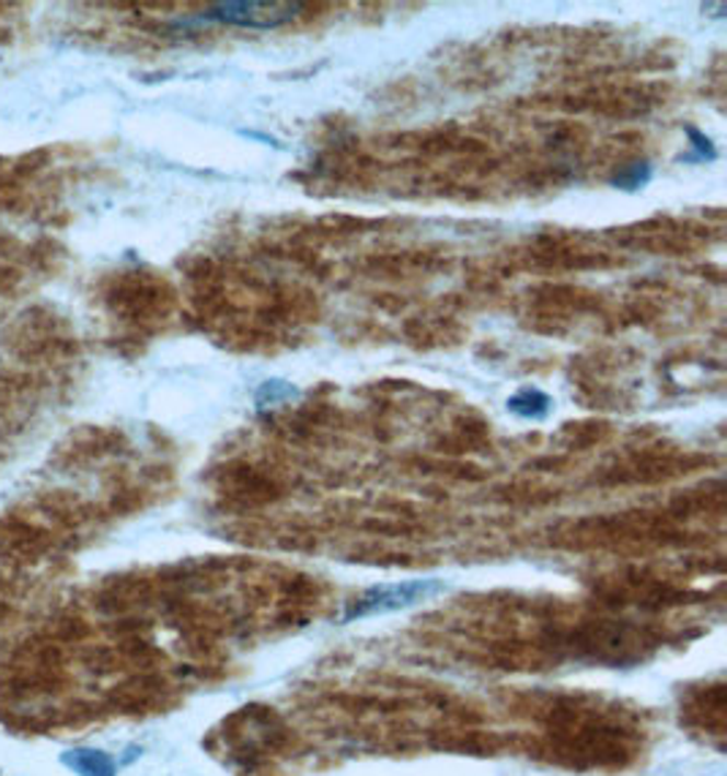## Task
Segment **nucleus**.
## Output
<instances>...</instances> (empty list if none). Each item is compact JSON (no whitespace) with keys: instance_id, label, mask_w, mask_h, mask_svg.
<instances>
[{"instance_id":"5","label":"nucleus","mask_w":727,"mask_h":776,"mask_svg":"<svg viewBox=\"0 0 727 776\" xmlns=\"http://www.w3.org/2000/svg\"><path fill=\"white\" fill-rule=\"evenodd\" d=\"M651 164H648V161H635V164L622 166V170L611 177V186L622 188V192H641V188H646L648 183H651Z\"/></svg>"},{"instance_id":"3","label":"nucleus","mask_w":727,"mask_h":776,"mask_svg":"<svg viewBox=\"0 0 727 776\" xmlns=\"http://www.w3.org/2000/svg\"><path fill=\"white\" fill-rule=\"evenodd\" d=\"M507 409H510L512 415L523 417V420H545L553 409V401L551 395L542 393V390L523 387L507 401Z\"/></svg>"},{"instance_id":"6","label":"nucleus","mask_w":727,"mask_h":776,"mask_svg":"<svg viewBox=\"0 0 727 776\" xmlns=\"http://www.w3.org/2000/svg\"><path fill=\"white\" fill-rule=\"evenodd\" d=\"M298 395L300 390L295 387V384L281 382V379H270V382H265L256 390V406H259V409H270V406H281L287 404V401H295Z\"/></svg>"},{"instance_id":"4","label":"nucleus","mask_w":727,"mask_h":776,"mask_svg":"<svg viewBox=\"0 0 727 776\" xmlns=\"http://www.w3.org/2000/svg\"><path fill=\"white\" fill-rule=\"evenodd\" d=\"M66 766L80 776H115L117 763L106 752L99 750H74L64 757Z\"/></svg>"},{"instance_id":"7","label":"nucleus","mask_w":727,"mask_h":776,"mask_svg":"<svg viewBox=\"0 0 727 776\" xmlns=\"http://www.w3.org/2000/svg\"><path fill=\"white\" fill-rule=\"evenodd\" d=\"M684 134L690 137L692 144V155H681L679 161H717V144L708 134H703L701 128L695 126H684Z\"/></svg>"},{"instance_id":"2","label":"nucleus","mask_w":727,"mask_h":776,"mask_svg":"<svg viewBox=\"0 0 727 776\" xmlns=\"http://www.w3.org/2000/svg\"><path fill=\"white\" fill-rule=\"evenodd\" d=\"M305 5L298 0H229V3L210 5L203 14V20L221 22V25L256 27V31H270V27L287 25L303 11Z\"/></svg>"},{"instance_id":"1","label":"nucleus","mask_w":727,"mask_h":776,"mask_svg":"<svg viewBox=\"0 0 727 776\" xmlns=\"http://www.w3.org/2000/svg\"><path fill=\"white\" fill-rule=\"evenodd\" d=\"M445 591V580L439 578H412L393 580V583H377L362 591L351 602H346V611L341 613V624L362 622V618L388 616V613L406 611L419 602H428Z\"/></svg>"},{"instance_id":"8","label":"nucleus","mask_w":727,"mask_h":776,"mask_svg":"<svg viewBox=\"0 0 727 776\" xmlns=\"http://www.w3.org/2000/svg\"><path fill=\"white\" fill-rule=\"evenodd\" d=\"M16 283H20V273L11 270V267H0V294L11 292Z\"/></svg>"}]
</instances>
